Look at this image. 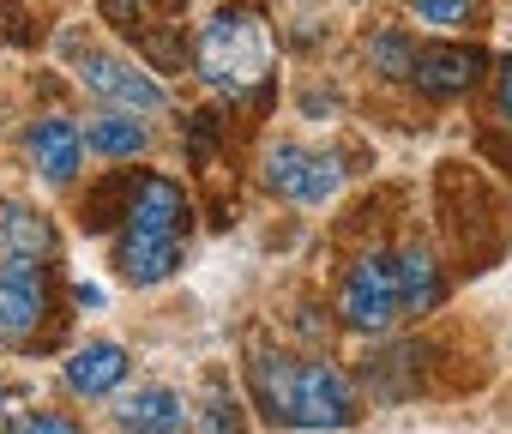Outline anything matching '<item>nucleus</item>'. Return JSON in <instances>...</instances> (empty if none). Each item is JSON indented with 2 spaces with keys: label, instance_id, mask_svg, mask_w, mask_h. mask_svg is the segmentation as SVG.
I'll list each match as a JSON object with an SVG mask.
<instances>
[{
  "label": "nucleus",
  "instance_id": "nucleus-1",
  "mask_svg": "<svg viewBox=\"0 0 512 434\" xmlns=\"http://www.w3.org/2000/svg\"><path fill=\"white\" fill-rule=\"evenodd\" d=\"M253 380H260V398L278 422H296V428H350L356 422V392H350L344 368H332V362L260 356Z\"/></svg>",
  "mask_w": 512,
  "mask_h": 434
},
{
  "label": "nucleus",
  "instance_id": "nucleus-2",
  "mask_svg": "<svg viewBox=\"0 0 512 434\" xmlns=\"http://www.w3.org/2000/svg\"><path fill=\"white\" fill-rule=\"evenodd\" d=\"M266 61H272V37L260 25V13H217L199 37V73L211 91H253L266 79Z\"/></svg>",
  "mask_w": 512,
  "mask_h": 434
},
{
  "label": "nucleus",
  "instance_id": "nucleus-3",
  "mask_svg": "<svg viewBox=\"0 0 512 434\" xmlns=\"http://www.w3.org/2000/svg\"><path fill=\"white\" fill-rule=\"evenodd\" d=\"M79 79H85V91L103 97L115 115H151V109H163V85H157L145 67L121 61V55H85V61H79Z\"/></svg>",
  "mask_w": 512,
  "mask_h": 434
},
{
  "label": "nucleus",
  "instance_id": "nucleus-4",
  "mask_svg": "<svg viewBox=\"0 0 512 434\" xmlns=\"http://www.w3.org/2000/svg\"><path fill=\"white\" fill-rule=\"evenodd\" d=\"M338 181H344V169L308 145H272L266 151V187L296 199V205H326L338 193Z\"/></svg>",
  "mask_w": 512,
  "mask_h": 434
},
{
  "label": "nucleus",
  "instance_id": "nucleus-5",
  "mask_svg": "<svg viewBox=\"0 0 512 434\" xmlns=\"http://www.w3.org/2000/svg\"><path fill=\"white\" fill-rule=\"evenodd\" d=\"M49 320V272L0 260V344H25Z\"/></svg>",
  "mask_w": 512,
  "mask_h": 434
},
{
  "label": "nucleus",
  "instance_id": "nucleus-6",
  "mask_svg": "<svg viewBox=\"0 0 512 434\" xmlns=\"http://www.w3.org/2000/svg\"><path fill=\"white\" fill-rule=\"evenodd\" d=\"M344 320L356 326V332H386L404 308H398V272H392V260L386 254H368L350 278H344Z\"/></svg>",
  "mask_w": 512,
  "mask_h": 434
},
{
  "label": "nucleus",
  "instance_id": "nucleus-7",
  "mask_svg": "<svg viewBox=\"0 0 512 434\" xmlns=\"http://www.w3.org/2000/svg\"><path fill=\"white\" fill-rule=\"evenodd\" d=\"M121 434H187L193 428V404L175 386H139L133 398L115 404Z\"/></svg>",
  "mask_w": 512,
  "mask_h": 434
},
{
  "label": "nucleus",
  "instance_id": "nucleus-8",
  "mask_svg": "<svg viewBox=\"0 0 512 434\" xmlns=\"http://www.w3.org/2000/svg\"><path fill=\"white\" fill-rule=\"evenodd\" d=\"M49 254H55V224H49V217L19 205V199H0V260L43 266Z\"/></svg>",
  "mask_w": 512,
  "mask_h": 434
},
{
  "label": "nucleus",
  "instance_id": "nucleus-9",
  "mask_svg": "<svg viewBox=\"0 0 512 434\" xmlns=\"http://www.w3.org/2000/svg\"><path fill=\"white\" fill-rule=\"evenodd\" d=\"M410 73H416L422 91H434V97H458V91L476 85L482 55H476V49H422V55H410Z\"/></svg>",
  "mask_w": 512,
  "mask_h": 434
},
{
  "label": "nucleus",
  "instance_id": "nucleus-10",
  "mask_svg": "<svg viewBox=\"0 0 512 434\" xmlns=\"http://www.w3.org/2000/svg\"><path fill=\"white\" fill-rule=\"evenodd\" d=\"M181 217H187L181 187H175V181H163V175H151V181L133 193L127 230H133V236H175V230H181Z\"/></svg>",
  "mask_w": 512,
  "mask_h": 434
},
{
  "label": "nucleus",
  "instance_id": "nucleus-11",
  "mask_svg": "<svg viewBox=\"0 0 512 434\" xmlns=\"http://www.w3.org/2000/svg\"><path fill=\"white\" fill-rule=\"evenodd\" d=\"M79 151H85V139H79V127L73 121H61V115H49V121H37L31 127V163L43 169V181H73V169H79Z\"/></svg>",
  "mask_w": 512,
  "mask_h": 434
},
{
  "label": "nucleus",
  "instance_id": "nucleus-12",
  "mask_svg": "<svg viewBox=\"0 0 512 434\" xmlns=\"http://www.w3.org/2000/svg\"><path fill=\"white\" fill-rule=\"evenodd\" d=\"M181 266V236H121V278L127 284H163Z\"/></svg>",
  "mask_w": 512,
  "mask_h": 434
},
{
  "label": "nucleus",
  "instance_id": "nucleus-13",
  "mask_svg": "<svg viewBox=\"0 0 512 434\" xmlns=\"http://www.w3.org/2000/svg\"><path fill=\"white\" fill-rule=\"evenodd\" d=\"M121 380H127V350H121V344H109V338L85 344V350L67 362V386H73V392H85V398H103V392H115Z\"/></svg>",
  "mask_w": 512,
  "mask_h": 434
},
{
  "label": "nucleus",
  "instance_id": "nucleus-14",
  "mask_svg": "<svg viewBox=\"0 0 512 434\" xmlns=\"http://www.w3.org/2000/svg\"><path fill=\"white\" fill-rule=\"evenodd\" d=\"M392 272H398V308L422 314V308H434V302H440V266H434V254L410 248V254H398V260H392Z\"/></svg>",
  "mask_w": 512,
  "mask_h": 434
},
{
  "label": "nucleus",
  "instance_id": "nucleus-15",
  "mask_svg": "<svg viewBox=\"0 0 512 434\" xmlns=\"http://www.w3.org/2000/svg\"><path fill=\"white\" fill-rule=\"evenodd\" d=\"M85 139H91L103 157H139V151H145V127H139L133 115H115V109L97 115V121L85 127Z\"/></svg>",
  "mask_w": 512,
  "mask_h": 434
},
{
  "label": "nucleus",
  "instance_id": "nucleus-16",
  "mask_svg": "<svg viewBox=\"0 0 512 434\" xmlns=\"http://www.w3.org/2000/svg\"><path fill=\"white\" fill-rule=\"evenodd\" d=\"M7 434H85L73 416H55V410H25L7 422Z\"/></svg>",
  "mask_w": 512,
  "mask_h": 434
},
{
  "label": "nucleus",
  "instance_id": "nucleus-17",
  "mask_svg": "<svg viewBox=\"0 0 512 434\" xmlns=\"http://www.w3.org/2000/svg\"><path fill=\"white\" fill-rule=\"evenodd\" d=\"M410 7L422 13V25H440V31H452V25H464V19H470V7H476V0H410Z\"/></svg>",
  "mask_w": 512,
  "mask_h": 434
},
{
  "label": "nucleus",
  "instance_id": "nucleus-18",
  "mask_svg": "<svg viewBox=\"0 0 512 434\" xmlns=\"http://www.w3.org/2000/svg\"><path fill=\"white\" fill-rule=\"evenodd\" d=\"M374 61L392 67V73H410V49H404L398 37H380V43H374Z\"/></svg>",
  "mask_w": 512,
  "mask_h": 434
},
{
  "label": "nucleus",
  "instance_id": "nucleus-19",
  "mask_svg": "<svg viewBox=\"0 0 512 434\" xmlns=\"http://www.w3.org/2000/svg\"><path fill=\"white\" fill-rule=\"evenodd\" d=\"M500 115H506V121H512V61H506V67H500Z\"/></svg>",
  "mask_w": 512,
  "mask_h": 434
}]
</instances>
